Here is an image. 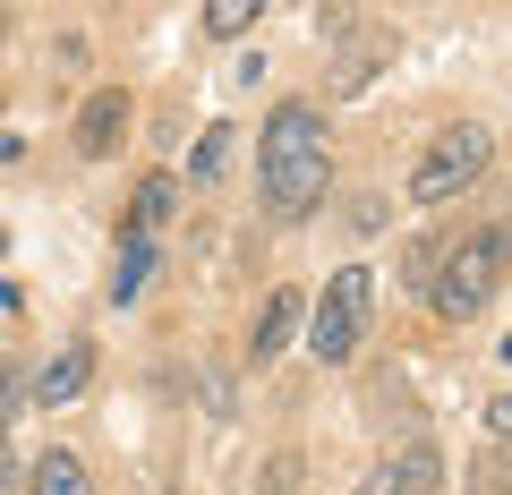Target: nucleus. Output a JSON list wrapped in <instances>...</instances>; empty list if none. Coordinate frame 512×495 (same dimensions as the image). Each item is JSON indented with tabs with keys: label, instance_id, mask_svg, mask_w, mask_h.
Returning <instances> with one entry per match:
<instances>
[{
	"label": "nucleus",
	"instance_id": "nucleus-1",
	"mask_svg": "<svg viewBox=\"0 0 512 495\" xmlns=\"http://www.w3.org/2000/svg\"><path fill=\"white\" fill-rule=\"evenodd\" d=\"M256 188L274 222H308L325 197V111L316 103H274L265 146H256Z\"/></svg>",
	"mask_w": 512,
	"mask_h": 495
},
{
	"label": "nucleus",
	"instance_id": "nucleus-2",
	"mask_svg": "<svg viewBox=\"0 0 512 495\" xmlns=\"http://www.w3.org/2000/svg\"><path fill=\"white\" fill-rule=\"evenodd\" d=\"M495 282H504V231L487 222V231H470L453 257H444V274L427 282V299H436V316H453V325H461V316H478L495 299Z\"/></svg>",
	"mask_w": 512,
	"mask_h": 495
},
{
	"label": "nucleus",
	"instance_id": "nucleus-3",
	"mask_svg": "<svg viewBox=\"0 0 512 495\" xmlns=\"http://www.w3.org/2000/svg\"><path fill=\"white\" fill-rule=\"evenodd\" d=\"M487 154H495V137L478 129V120H461V129H444L436 146L419 154V171H410V197H419V205H453L461 188H470L478 171H487Z\"/></svg>",
	"mask_w": 512,
	"mask_h": 495
},
{
	"label": "nucleus",
	"instance_id": "nucleus-4",
	"mask_svg": "<svg viewBox=\"0 0 512 495\" xmlns=\"http://www.w3.org/2000/svg\"><path fill=\"white\" fill-rule=\"evenodd\" d=\"M367 291H376V282H367L359 265L325 282V308H316V325H308V350H316V359H325V367L359 350V325H367Z\"/></svg>",
	"mask_w": 512,
	"mask_h": 495
},
{
	"label": "nucleus",
	"instance_id": "nucleus-5",
	"mask_svg": "<svg viewBox=\"0 0 512 495\" xmlns=\"http://www.w3.org/2000/svg\"><path fill=\"white\" fill-rule=\"evenodd\" d=\"M299 308H308V291H274L265 308H256V333H248V359H256V367L282 359V342L299 333Z\"/></svg>",
	"mask_w": 512,
	"mask_h": 495
},
{
	"label": "nucleus",
	"instance_id": "nucleus-6",
	"mask_svg": "<svg viewBox=\"0 0 512 495\" xmlns=\"http://www.w3.org/2000/svg\"><path fill=\"white\" fill-rule=\"evenodd\" d=\"M86 376H94V350H86V342H69L52 367H35V385H26V393H35L43 410H60V402H77V393H86Z\"/></svg>",
	"mask_w": 512,
	"mask_h": 495
},
{
	"label": "nucleus",
	"instance_id": "nucleus-7",
	"mask_svg": "<svg viewBox=\"0 0 512 495\" xmlns=\"http://www.w3.org/2000/svg\"><path fill=\"white\" fill-rule=\"evenodd\" d=\"M120 129H128V94H120V86L86 94V120H77V146H86V154H111V146H120Z\"/></svg>",
	"mask_w": 512,
	"mask_h": 495
},
{
	"label": "nucleus",
	"instance_id": "nucleus-8",
	"mask_svg": "<svg viewBox=\"0 0 512 495\" xmlns=\"http://www.w3.org/2000/svg\"><path fill=\"white\" fill-rule=\"evenodd\" d=\"M171 205H180V180H171V171H154L146 188H137V205H128V239H154L171 222Z\"/></svg>",
	"mask_w": 512,
	"mask_h": 495
},
{
	"label": "nucleus",
	"instance_id": "nucleus-9",
	"mask_svg": "<svg viewBox=\"0 0 512 495\" xmlns=\"http://www.w3.org/2000/svg\"><path fill=\"white\" fill-rule=\"evenodd\" d=\"M26 495H94V487H86V461L52 444V453L35 461V478H26Z\"/></svg>",
	"mask_w": 512,
	"mask_h": 495
},
{
	"label": "nucleus",
	"instance_id": "nucleus-10",
	"mask_svg": "<svg viewBox=\"0 0 512 495\" xmlns=\"http://www.w3.org/2000/svg\"><path fill=\"white\" fill-rule=\"evenodd\" d=\"M146 274H154V239H128L120 274H111V299H137V291H146Z\"/></svg>",
	"mask_w": 512,
	"mask_h": 495
},
{
	"label": "nucleus",
	"instance_id": "nucleus-11",
	"mask_svg": "<svg viewBox=\"0 0 512 495\" xmlns=\"http://www.w3.org/2000/svg\"><path fill=\"white\" fill-rule=\"evenodd\" d=\"M470 495H512V461H504V444H487V453H478Z\"/></svg>",
	"mask_w": 512,
	"mask_h": 495
},
{
	"label": "nucleus",
	"instance_id": "nucleus-12",
	"mask_svg": "<svg viewBox=\"0 0 512 495\" xmlns=\"http://www.w3.org/2000/svg\"><path fill=\"white\" fill-rule=\"evenodd\" d=\"M222 154H231V129H205L188 154V180H222Z\"/></svg>",
	"mask_w": 512,
	"mask_h": 495
},
{
	"label": "nucleus",
	"instance_id": "nucleus-13",
	"mask_svg": "<svg viewBox=\"0 0 512 495\" xmlns=\"http://www.w3.org/2000/svg\"><path fill=\"white\" fill-rule=\"evenodd\" d=\"M248 26H256V9H248V0H214V9H205V35H222V43H231V35H248Z\"/></svg>",
	"mask_w": 512,
	"mask_h": 495
},
{
	"label": "nucleus",
	"instance_id": "nucleus-14",
	"mask_svg": "<svg viewBox=\"0 0 512 495\" xmlns=\"http://www.w3.org/2000/svg\"><path fill=\"white\" fill-rule=\"evenodd\" d=\"M291 487H299V453L265 461V478H256V495H291Z\"/></svg>",
	"mask_w": 512,
	"mask_h": 495
},
{
	"label": "nucleus",
	"instance_id": "nucleus-15",
	"mask_svg": "<svg viewBox=\"0 0 512 495\" xmlns=\"http://www.w3.org/2000/svg\"><path fill=\"white\" fill-rule=\"evenodd\" d=\"M18 393H26V385H18V359H0V419L18 410Z\"/></svg>",
	"mask_w": 512,
	"mask_h": 495
},
{
	"label": "nucleus",
	"instance_id": "nucleus-16",
	"mask_svg": "<svg viewBox=\"0 0 512 495\" xmlns=\"http://www.w3.org/2000/svg\"><path fill=\"white\" fill-rule=\"evenodd\" d=\"M350 495H402V470H376V478H359Z\"/></svg>",
	"mask_w": 512,
	"mask_h": 495
},
{
	"label": "nucleus",
	"instance_id": "nucleus-17",
	"mask_svg": "<svg viewBox=\"0 0 512 495\" xmlns=\"http://www.w3.org/2000/svg\"><path fill=\"white\" fill-rule=\"evenodd\" d=\"M18 487V461H9V436H0V495Z\"/></svg>",
	"mask_w": 512,
	"mask_h": 495
},
{
	"label": "nucleus",
	"instance_id": "nucleus-18",
	"mask_svg": "<svg viewBox=\"0 0 512 495\" xmlns=\"http://www.w3.org/2000/svg\"><path fill=\"white\" fill-rule=\"evenodd\" d=\"M0 257H9V231H0Z\"/></svg>",
	"mask_w": 512,
	"mask_h": 495
}]
</instances>
